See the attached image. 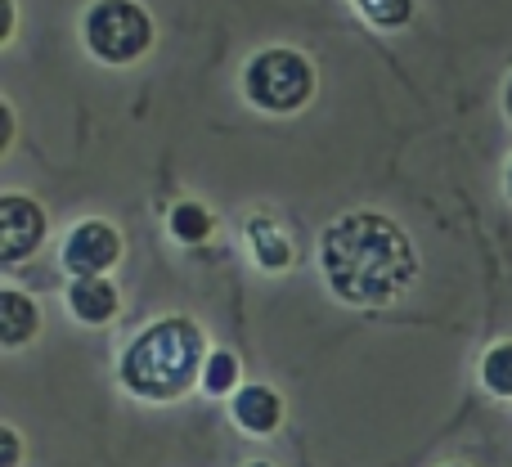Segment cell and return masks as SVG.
I'll list each match as a JSON object with an SVG mask.
<instances>
[{
	"label": "cell",
	"instance_id": "6da1fadb",
	"mask_svg": "<svg viewBox=\"0 0 512 467\" xmlns=\"http://www.w3.org/2000/svg\"><path fill=\"white\" fill-rule=\"evenodd\" d=\"M319 265L328 288L351 306H382L400 297L418 274L414 243L378 212H346L319 238Z\"/></svg>",
	"mask_w": 512,
	"mask_h": 467
},
{
	"label": "cell",
	"instance_id": "7a4b0ae2",
	"mask_svg": "<svg viewBox=\"0 0 512 467\" xmlns=\"http://www.w3.org/2000/svg\"><path fill=\"white\" fill-rule=\"evenodd\" d=\"M203 328L194 319H158L144 328L122 355V382L126 391L144 400H176L194 387L198 369H203Z\"/></svg>",
	"mask_w": 512,
	"mask_h": 467
},
{
	"label": "cell",
	"instance_id": "3957f363",
	"mask_svg": "<svg viewBox=\"0 0 512 467\" xmlns=\"http://www.w3.org/2000/svg\"><path fill=\"white\" fill-rule=\"evenodd\" d=\"M248 99L265 113H297L315 90V68L297 50H265L243 72Z\"/></svg>",
	"mask_w": 512,
	"mask_h": 467
},
{
	"label": "cell",
	"instance_id": "277c9868",
	"mask_svg": "<svg viewBox=\"0 0 512 467\" xmlns=\"http://www.w3.org/2000/svg\"><path fill=\"white\" fill-rule=\"evenodd\" d=\"M86 45L104 63H135L153 45V23L135 0H99L86 14Z\"/></svg>",
	"mask_w": 512,
	"mask_h": 467
},
{
	"label": "cell",
	"instance_id": "5b68a950",
	"mask_svg": "<svg viewBox=\"0 0 512 467\" xmlns=\"http://www.w3.org/2000/svg\"><path fill=\"white\" fill-rule=\"evenodd\" d=\"M117 256H122V238L108 221H86L68 234L63 243V265L77 279H99L104 270H113Z\"/></svg>",
	"mask_w": 512,
	"mask_h": 467
},
{
	"label": "cell",
	"instance_id": "8992f818",
	"mask_svg": "<svg viewBox=\"0 0 512 467\" xmlns=\"http://www.w3.org/2000/svg\"><path fill=\"white\" fill-rule=\"evenodd\" d=\"M45 238V212L23 194L0 198V256L5 261H23L41 247Z\"/></svg>",
	"mask_w": 512,
	"mask_h": 467
},
{
	"label": "cell",
	"instance_id": "52a82bcc",
	"mask_svg": "<svg viewBox=\"0 0 512 467\" xmlns=\"http://www.w3.org/2000/svg\"><path fill=\"white\" fill-rule=\"evenodd\" d=\"M68 310L81 324H108L117 315V288L99 274V279H72L68 288Z\"/></svg>",
	"mask_w": 512,
	"mask_h": 467
},
{
	"label": "cell",
	"instance_id": "ba28073f",
	"mask_svg": "<svg viewBox=\"0 0 512 467\" xmlns=\"http://www.w3.org/2000/svg\"><path fill=\"white\" fill-rule=\"evenodd\" d=\"M36 328H41V310H36V301L23 297L18 288L0 292V342H5V346H23Z\"/></svg>",
	"mask_w": 512,
	"mask_h": 467
},
{
	"label": "cell",
	"instance_id": "9c48e42d",
	"mask_svg": "<svg viewBox=\"0 0 512 467\" xmlns=\"http://www.w3.org/2000/svg\"><path fill=\"white\" fill-rule=\"evenodd\" d=\"M234 418H239V427H248V432H274L283 418V400L274 396L270 387H243L239 396H234Z\"/></svg>",
	"mask_w": 512,
	"mask_h": 467
},
{
	"label": "cell",
	"instance_id": "30bf717a",
	"mask_svg": "<svg viewBox=\"0 0 512 467\" xmlns=\"http://www.w3.org/2000/svg\"><path fill=\"white\" fill-rule=\"evenodd\" d=\"M248 243H252V256L265 265V270H288L292 265L288 234H283L274 221H265V216H252L248 221Z\"/></svg>",
	"mask_w": 512,
	"mask_h": 467
},
{
	"label": "cell",
	"instance_id": "8fae6325",
	"mask_svg": "<svg viewBox=\"0 0 512 467\" xmlns=\"http://www.w3.org/2000/svg\"><path fill=\"white\" fill-rule=\"evenodd\" d=\"M212 212H207L203 203H180L176 212H171V234L180 238V243H203L207 234H212Z\"/></svg>",
	"mask_w": 512,
	"mask_h": 467
},
{
	"label": "cell",
	"instance_id": "7c38bea8",
	"mask_svg": "<svg viewBox=\"0 0 512 467\" xmlns=\"http://www.w3.org/2000/svg\"><path fill=\"white\" fill-rule=\"evenodd\" d=\"M234 382H239V360H234L230 351L207 355V364H203V387L212 391V396H225V391H234Z\"/></svg>",
	"mask_w": 512,
	"mask_h": 467
},
{
	"label": "cell",
	"instance_id": "4fadbf2b",
	"mask_svg": "<svg viewBox=\"0 0 512 467\" xmlns=\"http://www.w3.org/2000/svg\"><path fill=\"white\" fill-rule=\"evenodd\" d=\"M481 378H486V387L495 391V396H512V342L495 346V351L486 355V364H481Z\"/></svg>",
	"mask_w": 512,
	"mask_h": 467
},
{
	"label": "cell",
	"instance_id": "5bb4252c",
	"mask_svg": "<svg viewBox=\"0 0 512 467\" xmlns=\"http://www.w3.org/2000/svg\"><path fill=\"white\" fill-rule=\"evenodd\" d=\"M355 5L378 27H405L409 14H414V0H355Z\"/></svg>",
	"mask_w": 512,
	"mask_h": 467
},
{
	"label": "cell",
	"instance_id": "9a60e30c",
	"mask_svg": "<svg viewBox=\"0 0 512 467\" xmlns=\"http://www.w3.org/2000/svg\"><path fill=\"white\" fill-rule=\"evenodd\" d=\"M0 450H5V459H0V467H18V432L14 427H0Z\"/></svg>",
	"mask_w": 512,
	"mask_h": 467
},
{
	"label": "cell",
	"instance_id": "2e32d148",
	"mask_svg": "<svg viewBox=\"0 0 512 467\" xmlns=\"http://www.w3.org/2000/svg\"><path fill=\"white\" fill-rule=\"evenodd\" d=\"M508 113H512V81H508Z\"/></svg>",
	"mask_w": 512,
	"mask_h": 467
},
{
	"label": "cell",
	"instance_id": "e0dca14e",
	"mask_svg": "<svg viewBox=\"0 0 512 467\" xmlns=\"http://www.w3.org/2000/svg\"><path fill=\"white\" fill-rule=\"evenodd\" d=\"M508 194H512V167H508Z\"/></svg>",
	"mask_w": 512,
	"mask_h": 467
},
{
	"label": "cell",
	"instance_id": "ac0fdd59",
	"mask_svg": "<svg viewBox=\"0 0 512 467\" xmlns=\"http://www.w3.org/2000/svg\"><path fill=\"white\" fill-rule=\"evenodd\" d=\"M252 467H270V463H252Z\"/></svg>",
	"mask_w": 512,
	"mask_h": 467
}]
</instances>
